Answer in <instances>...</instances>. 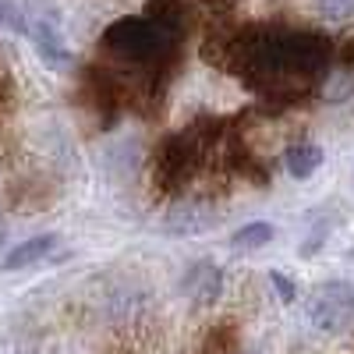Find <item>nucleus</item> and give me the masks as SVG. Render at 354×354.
<instances>
[{"label":"nucleus","mask_w":354,"mask_h":354,"mask_svg":"<svg viewBox=\"0 0 354 354\" xmlns=\"http://www.w3.org/2000/svg\"><path fill=\"white\" fill-rule=\"evenodd\" d=\"M220 290H223V270H220L216 262L202 259V262H195L192 270H188V277H185V294H188L198 308L216 305Z\"/></svg>","instance_id":"423d86ee"},{"label":"nucleus","mask_w":354,"mask_h":354,"mask_svg":"<svg viewBox=\"0 0 354 354\" xmlns=\"http://www.w3.org/2000/svg\"><path fill=\"white\" fill-rule=\"evenodd\" d=\"M270 283L277 287V294H280V301H283V305H290V301H294V294H298V290H294V283L287 280V273H280V270L270 273Z\"/></svg>","instance_id":"ddd939ff"},{"label":"nucleus","mask_w":354,"mask_h":354,"mask_svg":"<svg viewBox=\"0 0 354 354\" xmlns=\"http://www.w3.org/2000/svg\"><path fill=\"white\" fill-rule=\"evenodd\" d=\"M333 46L315 32H287V28H248L227 46V68L245 82L290 96L305 93V85L326 71Z\"/></svg>","instance_id":"f257e3e1"},{"label":"nucleus","mask_w":354,"mask_h":354,"mask_svg":"<svg viewBox=\"0 0 354 354\" xmlns=\"http://www.w3.org/2000/svg\"><path fill=\"white\" fill-rule=\"evenodd\" d=\"M195 354H238V326L234 322H220L205 333Z\"/></svg>","instance_id":"1a4fd4ad"},{"label":"nucleus","mask_w":354,"mask_h":354,"mask_svg":"<svg viewBox=\"0 0 354 354\" xmlns=\"http://www.w3.org/2000/svg\"><path fill=\"white\" fill-rule=\"evenodd\" d=\"M283 163H287V174L294 181H308V177L322 167V149L315 142H294L283 153Z\"/></svg>","instance_id":"6e6552de"},{"label":"nucleus","mask_w":354,"mask_h":354,"mask_svg":"<svg viewBox=\"0 0 354 354\" xmlns=\"http://www.w3.org/2000/svg\"><path fill=\"white\" fill-rule=\"evenodd\" d=\"M177 43H181L177 21H160V18H149V15L117 18L113 25L103 28V36H100V50H106L110 57H117V61L160 68V71L177 53Z\"/></svg>","instance_id":"f03ea898"},{"label":"nucleus","mask_w":354,"mask_h":354,"mask_svg":"<svg viewBox=\"0 0 354 354\" xmlns=\"http://www.w3.org/2000/svg\"><path fill=\"white\" fill-rule=\"evenodd\" d=\"M273 241V227L266 223V220H255V223H245L230 234V245L238 248V252H255L262 245H270Z\"/></svg>","instance_id":"9d476101"},{"label":"nucleus","mask_w":354,"mask_h":354,"mask_svg":"<svg viewBox=\"0 0 354 354\" xmlns=\"http://www.w3.org/2000/svg\"><path fill=\"white\" fill-rule=\"evenodd\" d=\"M0 25L15 36H28V25H25V11L18 0H0Z\"/></svg>","instance_id":"9b49d317"},{"label":"nucleus","mask_w":354,"mask_h":354,"mask_svg":"<svg viewBox=\"0 0 354 354\" xmlns=\"http://www.w3.org/2000/svg\"><path fill=\"white\" fill-rule=\"evenodd\" d=\"M305 308H308V319H312L315 330L344 333L354 322V290L344 280H326V283L312 287Z\"/></svg>","instance_id":"20e7f679"},{"label":"nucleus","mask_w":354,"mask_h":354,"mask_svg":"<svg viewBox=\"0 0 354 354\" xmlns=\"http://www.w3.org/2000/svg\"><path fill=\"white\" fill-rule=\"evenodd\" d=\"M57 245H61V238H57V234H36V238H25V241H18L15 248L4 252V259H0V270H4V273L28 270V266L50 259V255L57 252Z\"/></svg>","instance_id":"0eeeda50"},{"label":"nucleus","mask_w":354,"mask_h":354,"mask_svg":"<svg viewBox=\"0 0 354 354\" xmlns=\"http://www.w3.org/2000/svg\"><path fill=\"white\" fill-rule=\"evenodd\" d=\"M4 241H8V223L0 220V248H4Z\"/></svg>","instance_id":"4468645a"},{"label":"nucleus","mask_w":354,"mask_h":354,"mask_svg":"<svg viewBox=\"0 0 354 354\" xmlns=\"http://www.w3.org/2000/svg\"><path fill=\"white\" fill-rule=\"evenodd\" d=\"M21 11H25L28 39L36 43L39 61L53 71H64L71 64V50H68V39H64L61 8H57L53 0H25Z\"/></svg>","instance_id":"7ed1b4c3"},{"label":"nucleus","mask_w":354,"mask_h":354,"mask_svg":"<svg viewBox=\"0 0 354 354\" xmlns=\"http://www.w3.org/2000/svg\"><path fill=\"white\" fill-rule=\"evenodd\" d=\"M319 8L330 21H347L354 15V0H319Z\"/></svg>","instance_id":"f8f14e48"},{"label":"nucleus","mask_w":354,"mask_h":354,"mask_svg":"<svg viewBox=\"0 0 354 354\" xmlns=\"http://www.w3.org/2000/svg\"><path fill=\"white\" fill-rule=\"evenodd\" d=\"M192 174H195V142L185 131L170 135L156 153V188L181 192Z\"/></svg>","instance_id":"39448f33"}]
</instances>
